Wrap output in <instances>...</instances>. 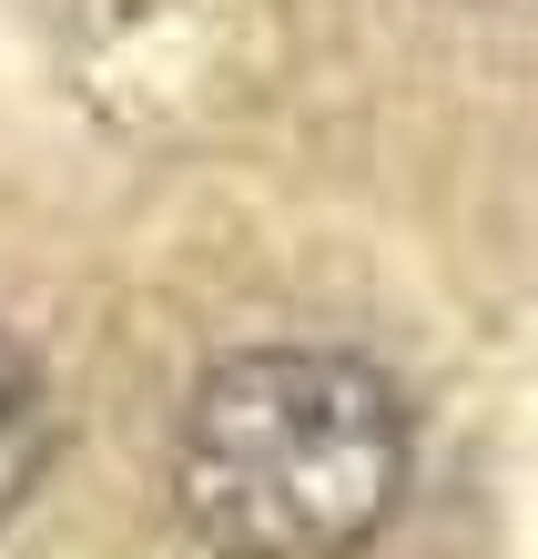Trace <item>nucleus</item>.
<instances>
[{
    "label": "nucleus",
    "instance_id": "7ed1b4c3",
    "mask_svg": "<svg viewBox=\"0 0 538 559\" xmlns=\"http://www.w3.org/2000/svg\"><path fill=\"white\" fill-rule=\"evenodd\" d=\"M488 11H538V0H488Z\"/></svg>",
    "mask_w": 538,
    "mask_h": 559
},
{
    "label": "nucleus",
    "instance_id": "f03ea898",
    "mask_svg": "<svg viewBox=\"0 0 538 559\" xmlns=\"http://www.w3.org/2000/svg\"><path fill=\"white\" fill-rule=\"evenodd\" d=\"M51 468V386L41 367L0 336V509H21V488Z\"/></svg>",
    "mask_w": 538,
    "mask_h": 559
},
{
    "label": "nucleus",
    "instance_id": "f257e3e1",
    "mask_svg": "<svg viewBox=\"0 0 538 559\" xmlns=\"http://www.w3.org/2000/svg\"><path fill=\"white\" fill-rule=\"evenodd\" d=\"M174 499L214 559H356L407 499V407L335 346H254L193 386Z\"/></svg>",
    "mask_w": 538,
    "mask_h": 559
}]
</instances>
